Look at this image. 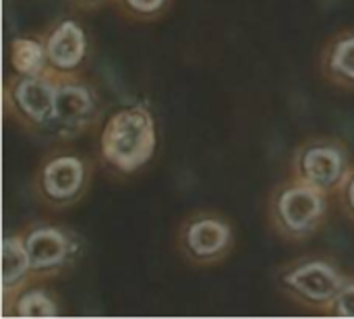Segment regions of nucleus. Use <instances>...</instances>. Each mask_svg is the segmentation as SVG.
I'll use <instances>...</instances> for the list:
<instances>
[{"instance_id": "f257e3e1", "label": "nucleus", "mask_w": 354, "mask_h": 319, "mask_svg": "<svg viewBox=\"0 0 354 319\" xmlns=\"http://www.w3.org/2000/svg\"><path fill=\"white\" fill-rule=\"evenodd\" d=\"M158 149V127L153 112L145 104H124L116 108L100 131L102 160L122 174H133L147 166Z\"/></svg>"}, {"instance_id": "f03ea898", "label": "nucleus", "mask_w": 354, "mask_h": 319, "mask_svg": "<svg viewBox=\"0 0 354 319\" xmlns=\"http://www.w3.org/2000/svg\"><path fill=\"white\" fill-rule=\"evenodd\" d=\"M328 193L290 176L280 183L270 199V222L286 241H305L326 222L330 201Z\"/></svg>"}, {"instance_id": "7ed1b4c3", "label": "nucleus", "mask_w": 354, "mask_h": 319, "mask_svg": "<svg viewBox=\"0 0 354 319\" xmlns=\"http://www.w3.org/2000/svg\"><path fill=\"white\" fill-rule=\"evenodd\" d=\"M348 278L336 264L322 257H303L278 272L280 291L295 303L328 313Z\"/></svg>"}, {"instance_id": "20e7f679", "label": "nucleus", "mask_w": 354, "mask_h": 319, "mask_svg": "<svg viewBox=\"0 0 354 319\" xmlns=\"http://www.w3.org/2000/svg\"><path fill=\"white\" fill-rule=\"evenodd\" d=\"M351 170V154L342 141L334 137H313L297 147L290 176L328 195H336Z\"/></svg>"}, {"instance_id": "39448f33", "label": "nucleus", "mask_w": 354, "mask_h": 319, "mask_svg": "<svg viewBox=\"0 0 354 319\" xmlns=\"http://www.w3.org/2000/svg\"><path fill=\"white\" fill-rule=\"evenodd\" d=\"M102 112V100L95 85L77 75H56L54 114L46 129L58 139H75L93 127Z\"/></svg>"}, {"instance_id": "423d86ee", "label": "nucleus", "mask_w": 354, "mask_h": 319, "mask_svg": "<svg viewBox=\"0 0 354 319\" xmlns=\"http://www.w3.org/2000/svg\"><path fill=\"white\" fill-rule=\"evenodd\" d=\"M23 245L29 255L33 280H48L71 270L83 255V243L77 233L37 222L27 226L23 233Z\"/></svg>"}, {"instance_id": "0eeeda50", "label": "nucleus", "mask_w": 354, "mask_h": 319, "mask_svg": "<svg viewBox=\"0 0 354 319\" xmlns=\"http://www.w3.org/2000/svg\"><path fill=\"white\" fill-rule=\"evenodd\" d=\"M89 172V162L83 156L75 152H54L35 172V193L50 208H68L83 197Z\"/></svg>"}, {"instance_id": "6e6552de", "label": "nucleus", "mask_w": 354, "mask_h": 319, "mask_svg": "<svg viewBox=\"0 0 354 319\" xmlns=\"http://www.w3.org/2000/svg\"><path fill=\"white\" fill-rule=\"evenodd\" d=\"M56 75H15L4 87L6 110L27 129L46 133L54 114Z\"/></svg>"}, {"instance_id": "1a4fd4ad", "label": "nucleus", "mask_w": 354, "mask_h": 319, "mask_svg": "<svg viewBox=\"0 0 354 319\" xmlns=\"http://www.w3.org/2000/svg\"><path fill=\"white\" fill-rule=\"evenodd\" d=\"M232 245L234 233L230 222L212 212L193 214L178 228V249L197 266H214L222 262Z\"/></svg>"}, {"instance_id": "9d476101", "label": "nucleus", "mask_w": 354, "mask_h": 319, "mask_svg": "<svg viewBox=\"0 0 354 319\" xmlns=\"http://www.w3.org/2000/svg\"><path fill=\"white\" fill-rule=\"evenodd\" d=\"M46 56L50 73L54 75H77L87 58V33L75 19H60L44 35Z\"/></svg>"}, {"instance_id": "9b49d317", "label": "nucleus", "mask_w": 354, "mask_h": 319, "mask_svg": "<svg viewBox=\"0 0 354 319\" xmlns=\"http://www.w3.org/2000/svg\"><path fill=\"white\" fill-rule=\"evenodd\" d=\"M33 282L35 280H31L19 293H15L10 299L2 301V311L6 318L54 319L60 316L54 295L46 286L33 284Z\"/></svg>"}, {"instance_id": "f8f14e48", "label": "nucleus", "mask_w": 354, "mask_h": 319, "mask_svg": "<svg viewBox=\"0 0 354 319\" xmlns=\"http://www.w3.org/2000/svg\"><path fill=\"white\" fill-rule=\"evenodd\" d=\"M322 71L328 81L354 89V29L336 33L322 54Z\"/></svg>"}, {"instance_id": "ddd939ff", "label": "nucleus", "mask_w": 354, "mask_h": 319, "mask_svg": "<svg viewBox=\"0 0 354 319\" xmlns=\"http://www.w3.org/2000/svg\"><path fill=\"white\" fill-rule=\"evenodd\" d=\"M31 280V264L21 233L6 235L2 239V301L10 299Z\"/></svg>"}, {"instance_id": "4468645a", "label": "nucleus", "mask_w": 354, "mask_h": 319, "mask_svg": "<svg viewBox=\"0 0 354 319\" xmlns=\"http://www.w3.org/2000/svg\"><path fill=\"white\" fill-rule=\"evenodd\" d=\"M8 64L15 75H39L50 73L44 37H12L8 44Z\"/></svg>"}, {"instance_id": "2eb2a0df", "label": "nucleus", "mask_w": 354, "mask_h": 319, "mask_svg": "<svg viewBox=\"0 0 354 319\" xmlns=\"http://www.w3.org/2000/svg\"><path fill=\"white\" fill-rule=\"evenodd\" d=\"M116 2L129 17L143 19V21L160 17L170 4V0H116Z\"/></svg>"}, {"instance_id": "dca6fc26", "label": "nucleus", "mask_w": 354, "mask_h": 319, "mask_svg": "<svg viewBox=\"0 0 354 319\" xmlns=\"http://www.w3.org/2000/svg\"><path fill=\"white\" fill-rule=\"evenodd\" d=\"M328 316L340 319H354V280H348L340 295L336 297L334 305L330 307Z\"/></svg>"}, {"instance_id": "f3484780", "label": "nucleus", "mask_w": 354, "mask_h": 319, "mask_svg": "<svg viewBox=\"0 0 354 319\" xmlns=\"http://www.w3.org/2000/svg\"><path fill=\"white\" fill-rule=\"evenodd\" d=\"M340 199V206L344 210V214L354 222V166L348 174V179L344 181V185L340 187V191L336 193Z\"/></svg>"}, {"instance_id": "a211bd4d", "label": "nucleus", "mask_w": 354, "mask_h": 319, "mask_svg": "<svg viewBox=\"0 0 354 319\" xmlns=\"http://www.w3.org/2000/svg\"><path fill=\"white\" fill-rule=\"evenodd\" d=\"M79 4H100V2H104V0H77Z\"/></svg>"}]
</instances>
